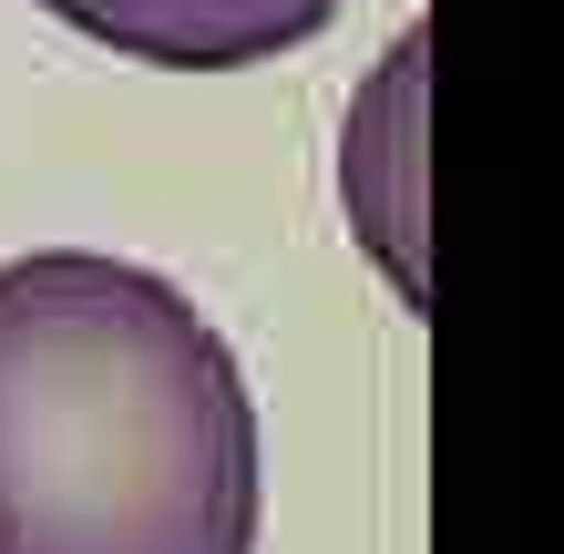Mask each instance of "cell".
Listing matches in <instances>:
<instances>
[{"label": "cell", "instance_id": "1", "mask_svg": "<svg viewBox=\"0 0 564 554\" xmlns=\"http://www.w3.org/2000/svg\"><path fill=\"white\" fill-rule=\"evenodd\" d=\"M268 452L237 349L104 247L0 268V554H257Z\"/></svg>", "mask_w": 564, "mask_h": 554}, {"label": "cell", "instance_id": "2", "mask_svg": "<svg viewBox=\"0 0 564 554\" xmlns=\"http://www.w3.org/2000/svg\"><path fill=\"white\" fill-rule=\"evenodd\" d=\"M31 11L154 73H247V62L318 42L349 0H31Z\"/></svg>", "mask_w": 564, "mask_h": 554}, {"label": "cell", "instance_id": "3", "mask_svg": "<svg viewBox=\"0 0 564 554\" xmlns=\"http://www.w3.org/2000/svg\"><path fill=\"white\" fill-rule=\"evenodd\" d=\"M339 195L359 247L390 268L401 298H421V31H401L380 62V83L349 104V144H339Z\"/></svg>", "mask_w": 564, "mask_h": 554}]
</instances>
